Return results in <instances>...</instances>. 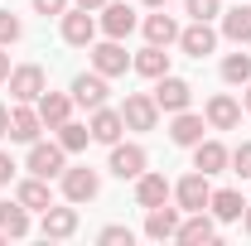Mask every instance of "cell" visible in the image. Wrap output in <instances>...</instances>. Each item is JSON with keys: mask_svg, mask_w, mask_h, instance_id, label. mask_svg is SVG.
Returning a JSON list of instances; mask_svg holds the SVG:
<instances>
[{"mask_svg": "<svg viewBox=\"0 0 251 246\" xmlns=\"http://www.w3.org/2000/svg\"><path fill=\"white\" fill-rule=\"evenodd\" d=\"M242 227H247V237H251V203L242 208Z\"/></svg>", "mask_w": 251, "mask_h": 246, "instance_id": "40", "label": "cell"}, {"mask_svg": "<svg viewBox=\"0 0 251 246\" xmlns=\"http://www.w3.org/2000/svg\"><path fill=\"white\" fill-rule=\"evenodd\" d=\"M227 164H232V150H227L222 140H198V145H193V169H198V174L213 179V174H222Z\"/></svg>", "mask_w": 251, "mask_h": 246, "instance_id": "16", "label": "cell"}, {"mask_svg": "<svg viewBox=\"0 0 251 246\" xmlns=\"http://www.w3.org/2000/svg\"><path fill=\"white\" fill-rule=\"evenodd\" d=\"M203 116H208V130H237L242 125V101L232 92H213L208 106H203Z\"/></svg>", "mask_w": 251, "mask_h": 246, "instance_id": "8", "label": "cell"}, {"mask_svg": "<svg viewBox=\"0 0 251 246\" xmlns=\"http://www.w3.org/2000/svg\"><path fill=\"white\" fill-rule=\"evenodd\" d=\"M68 5H73V0H34V10H39L44 20H49V15H58V20H63V10H68Z\"/></svg>", "mask_w": 251, "mask_h": 246, "instance_id": "35", "label": "cell"}, {"mask_svg": "<svg viewBox=\"0 0 251 246\" xmlns=\"http://www.w3.org/2000/svg\"><path fill=\"white\" fill-rule=\"evenodd\" d=\"M87 140H92V125H77V121H63V125H58V145H63L68 154L87 150Z\"/></svg>", "mask_w": 251, "mask_h": 246, "instance_id": "30", "label": "cell"}, {"mask_svg": "<svg viewBox=\"0 0 251 246\" xmlns=\"http://www.w3.org/2000/svg\"><path fill=\"white\" fill-rule=\"evenodd\" d=\"M140 5H150V10H164V5H169V0H140Z\"/></svg>", "mask_w": 251, "mask_h": 246, "instance_id": "41", "label": "cell"}, {"mask_svg": "<svg viewBox=\"0 0 251 246\" xmlns=\"http://www.w3.org/2000/svg\"><path fill=\"white\" fill-rule=\"evenodd\" d=\"M174 242H184V246H208V242H218V217L188 213L184 222H179V237H174Z\"/></svg>", "mask_w": 251, "mask_h": 246, "instance_id": "18", "label": "cell"}, {"mask_svg": "<svg viewBox=\"0 0 251 246\" xmlns=\"http://www.w3.org/2000/svg\"><path fill=\"white\" fill-rule=\"evenodd\" d=\"M5 242H10V237H5V232H0V246H5Z\"/></svg>", "mask_w": 251, "mask_h": 246, "instance_id": "43", "label": "cell"}, {"mask_svg": "<svg viewBox=\"0 0 251 246\" xmlns=\"http://www.w3.org/2000/svg\"><path fill=\"white\" fill-rule=\"evenodd\" d=\"M63 159H68V150H63L58 140H49V145H44V140H34V145H29V159H25V169H29V174H39V179H58L63 169H68Z\"/></svg>", "mask_w": 251, "mask_h": 246, "instance_id": "3", "label": "cell"}, {"mask_svg": "<svg viewBox=\"0 0 251 246\" xmlns=\"http://www.w3.org/2000/svg\"><path fill=\"white\" fill-rule=\"evenodd\" d=\"M44 92H49V73H44L39 63L10 68V97H15V101H39Z\"/></svg>", "mask_w": 251, "mask_h": 246, "instance_id": "2", "label": "cell"}, {"mask_svg": "<svg viewBox=\"0 0 251 246\" xmlns=\"http://www.w3.org/2000/svg\"><path fill=\"white\" fill-rule=\"evenodd\" d=\"M150 97H155V106H159V111H169V116L193 106V87H188L184 77H174V73L155 77V92H150Z\"/></svg>", "mask_w": 251, "mask_h": 246, "instance_id": "4", "label": "cell"}, {"mask_svg": "<svg viewBox=\"0 0 251 246\" xmlns=\"http://www.w3.org/2000/svg\"><path fill=\"white\" fill-rule=\"evenodd\" d=\"M68 92H73V106H87V111H97V106H106V92H111V87H106V77L92 68V73H77Z\"/></svg>", "mask_w": 251, "mask_h": 246, "instance_id": "11", "label": "cell"}, {"mask_svg": "<svg viewBox=\"0 0 251 246\" xmlns=\"http://www.w3.org/2000/svg\"><path fill=\"white\" fill-rule=\"evenodd\" d=\"M10 135V106H0V140Z\"/></svg>", "mask_w": 251, "mask_h": 246, "instance_id": "37", "label": "cell"}, {"mask_svg": "<svg viewBox=\"0 0 251 246\" xmlns=\"http://www.w3.org/2000/svg\"><path fill=\"white\" fill-rule=\"evenodd\" d=\"M87 53H92V68L101 73V77H121L126 68H130V53L121 49V39H101V44H92Z\"/></svg>", "mask_w": 251, "mask_h": 246, "instance_id": "12", "label": "cell"}, {"mask_svg": "<svg viewBox=\"0 0 251 246\" xmlns=\"http://www.w3.org/2000/svg\"><path fill=\"white\" fill-rule=\"evenodd\" d=\"M145 39H150V44H159V49L179 44V25H174V15H164V10L145 15Z\"/></svg>", "mask_w": 251, "mask_h": 246, "instance_id": "26", "label": "cell"}, {"mask_svg": "<svg viewBox=\"0 0 251 246\" xmlns=\"http://www.w3.org/2000/svg\"><path fill=\"white\" fill-rule=\"evenodd\" d=\"M97 29L106 34V39H126V34L135 29V10L130 5H101V20H97Z\"/></svg>", "mask_w": 251, "mask_h": 246, "instance_id": "20", "label": "cell"}, {"mask_svg": "<svg viewBox=\"0 0 251 246\" xmlns=\"http://www.w3.org/2000/svg\"><path fill=\"white\" fill-rule=\"evenodd\" d=\"M179 208H169V203H159L145 213V237H155V242H169V237H179Z\"/></svg>", "mask_w": 251, "mask_h": 246, "instance_id": "21", "label": "cell"}, {"mask_svg": "<svg viewBox=\"0 0 251 246\" xmlns=\"http://www.w3.org/2000/svg\"><path fill=\"white\" fill-rule=\"evenodd\" d=\"M242 111H251V82H247V97H242Z\"/></svg>", "mask_w": 251, "mask_h": 246, "instance_id": "42", "label": "cell"}, {"mask_svg": "<svg viewBox=\"0 0 251 246\" xmlns=\"http://www.w3.org/2000/svg\"><path fill=\"white\" fill-rule=\"evenodd\" d=\"M184 10L193 20H218L222 15V0H184Z\"/></svg>", "mask_w": 251, "mask_h": 246, "instance_id": "33", "label": "cell"}, {"mask_svg": "<svg viewBox=\"0 0 251 246\" xmlns=\"http://www.w3.org/2000/svg\"><path fill=\"white\" fill-rule=\"evenodd\" d=\"M208 198H213V184H208V174H184L179 184H174V203H179V213H203L208 208Z\"/></svg>", "mask_w": 251, "mask_h": 246, "instance_id": "6", "label": "cell"}, {"mask_svg": "<svg viewBox=\"0 0 251 246\" xmlns=\"http://www.w3.org/2000/svg\"><path fill=\"white\" fill-rule=\"evenodd\" d=\"M39 232L49 237V242H68L73 232H77V203H68V208H44V222H39Z\"/></svg>", "mask_w": 251, "mask_h": 246, "instance_id": "13", "label": "cell"}, {"mask_svg": "<svg viewBox=\"0 0 251 246\" xmlns=\"http://www.w3.org/2000/svg\"><path fill=\"white\" fill-rule=\"evenodd\" d=\"M5 184H15V159L0 150V188H5Z\"/></svg>", "mask_w": 251, "mask_h": 246, "instance_id": "36", "label": "cell"}, {"mask_svg": "<svg viewBox=\"0 0 251 246\" xmlns=\"http://www.w3.org/2000/svg\"><path fill=\"white\" fill-rule=\"evenodd\" d=\"M203 130H208V116L174 111V121H169V145H179V150H193V145L203 140Z\"/></svg>", "mask_w": 251, "mask_h": 246, "instance_id": "15", "label": "cell"}, {"mask_svg": "<svg viewBox=\"0 0 251 246\" xmlns=\"http://www.w3.org/2000/svg\"><path fill=\"white\" fill-rule=\"evenodd\" d=\"M87 125H92V140H97V145H116V140H121V130H126L121 111H111V106H97Z\"/></svg>", "mask_w": 251, "mask_h": 246, "instance_id": "22", "label": "cell"}, {"mask_svg": "<svg viewBox=\"0 0 251 246\" xmlns=\"http://www.w3.org/2000/svg\"><path fill=\"white\" fill-rule=\"evenodd\" d=\"M130 68H135L140 77H164V73H169V53H164L159 44H145V49L130 58Z\"/></svg>", "mask_w": 251, "mask_h": 246, "instance_id": "28", "label": "cell"}, {"mask_svg": "<svg viewBox=\"0 0 251 246\" xmlns=\"http://www.w3.org/2000/svg\"><path fill=\"white\" fill-rule=\"evenodd\" d=\"M97 242H101V246H130V242H135V232L121 227V222H111V227H101V232H97Z\"/></svg>", "mask_w": 251, "mask_h": 246, "instance_id": "31", "label": "cell"}, {"mask_svg": "<svg viewBox=\"0 0 251 246\" xmlns=\"http://www.w3.org/2000/svg\"><path fill=\"white\" fill-rule=\"evenodd\" d=\"M0 82H10V53L0 49Z\"/></svg>", "mask_w": 251, "mask_h": 246, "instance_id": "38", "label": "cell"}, {"mask_svg": "<svg viewBox=\"0 0 251 246\" xmlns=\"http://www.w3.org/2000/svg\"><path fill=\"white\" fill-rule=\"evenodd\" d=\"M222 82H232V87H247L251 82V53H242V44H237V53L222 58Z\"/></svg>", "mask_w": 251, "mask_h": 246, "instance_id": "29", "label": "cell"}, {"mask_svg": "<svg viewBox=\"0 0 251 246\" xmlns=\"http://www.w3.org/2000/svg\"><path fill=\"white\" fill-rule=\"evenodd\" d=\"M222 34L232 44H251V5H232L222 10Z\"/></svg>", "mask_w": 251, "mask_h": 246, "instance_id": "27", "label": "cell"}, {"mask_svg": "<svg viewBox=\"0 0 251 246\" xmlns=\"http://www.w3.org/2000/svg\"><path fill=\"white\" fill-rule=\"evenodd\" d=\"M39 130H44V121H39V106H34V101H15V111H10V140L34 145V140H39Z\"/></svg>", "mask_w": 251, "mask_h": 246, "instance_id": "14", "label": "cell"}, {"mask_svg": "<svg viewBox=\"0 0 251 246\" xmlns=\"http://www.w3.org/2000/svg\"><path fill=\"white\" fill-rule=\"evenodd\" d=\"M208 208H213V217H218V222H242V208H247V198H242L237 188H213Z\"/></svg>", "mask_w": 251, "mask_h": 246, "instance_id": "25", "label": "cell"}, {"mask_svg": "<svg viewBox=\"0 0 251 246\" xmlns=\"http://www.w3.org/2000/svg\"><path fill=\"white\" fill-rule=\"evenodd\" d=\"M34 106H39V121L49 125V130H58L63 121H73V92H44Z\"/></svg>", "mask_w": 251, "mask_h": 246, "instance_id": "19", "label": "cell"}, {"mask_svg": "<svg viewBox=\"0 0 251 246\" xmlns=\"http://www.w3.org/2000/svg\"><path fill=\"white\" fill-rule=\"evenodd\" d=\"M63 198L68 203H92L97 193H101V174L97 169H87V164H77V169H63Z\"/></svg>", "mask_w": 251, "mask_h": 246, "instance_id": "5", "label": "cell"}, {"mask_svg": "<svg viewBox=\"0 0 251 246\" xmlns=\"http://www.w3.org/2000/svg\"><path fill=\"white\" fill-rule=\"evenodd\" d=\"M169 198H174V184H169L164 174H150V169H145V174L135 179V203H140L145 213L159 208V203H169Z\"/></svg>", "mask_w": 251, "mask_h": 246, "instance_id": "17", "label": "cell"}, {"mask_svg": "<svg viewBox=\"0 0 251 246\" xmlns=\"http://www.w3.org/2000/svg\"><path fill=\"white\" fill-rule=\"evenodd\" d=\"M121 121H126V130H155V125H159L155 97H150V92H130L121 101Z\"/></svg>", "mask_w": 251, "mask_h": 246, "instance_id": "7", "label": "cell"}, {"mask_svg": "<svg viewBox=\"0 0 251 246\" xmlns=\"http://www.w3.org/2000/svg\"><path fill=\"white\" fill-rule=\"evenodd\" d=\"M145 164H150V154H145V145H111V159H106V169L116 174V179H140L145 174Z\"/></svg>", "mask_w": 251, "mask_h": 246, "instance_id": "10", "label": "cell"}, {"mask_svg": "<svg viewBox=\"0 0 251 246\" xmlns=\"http://www.w3.org/2000/svg\"><path fill=\"white\" fill-rule=\"evenodd\" d=\"M25 34V25H20V15H10V10H0V49H10L15 39Z\"/></svg>", "mask_w": 251, "mask_h": 246, "instance_id": "32", "label": "cell"}, {"mask_svg": "<svg viewBox=\"0 0 251 246\" xmlns=\"http://www.w3.org/2000/svg\"><path fill=\"white\" fill-rule=\"evenodd\" d=\"M73 5H82V10H101L106 0H73Z\"/></svg>", "mask_w": 251, "mask_h": 246, "instance_id": "39", "label": "cell"}, {"mask_svg": "<svg viewBox=\"0 0 251 246\" xmlns=\"http://www.w3.org/2000/svg\"><path fill=\"white\" fill-rule=\"evenodd\" d=\"M179 49H184L188 58H208V53H218V29L208 25V20H193L188 29H179Z\"/></svg>", "mask_w": 251, "mask_h": 246, "instance_id": "9", "label": "cell"}, {"mask_svg": "<svg viewBox=\"0 0 251 246\" xmlns=\"http://www.w3.org/2000/svg\"><path fill=\"white\" fill-rule=\"evenodd\" d=\"M15 198L29 208V213H44L49 203H53V193H49V179H39V174H29V179H20L15 184Z\"/></svg>", "mask_w": 251, "mask_h": 246, "instance_id": "23", "label": "cell"}, {"mask_svg": "<svg viewBox=\"0 0 251 246\" xmlns=\"http://www.w3.org/2000/svg\"><path fill=\"white\" fill-rule=\"evenodd\" d=\"M63 44H73V49H92V44H97V10L68 5V10H63Z\"/></svg>", "mask_w": 251, "mask_h": 246, "instance_id": "1", "label": "cell"}, {"mask_svg": "<svg viewBox=\"0 0 251 246\" xmlns=\"http://www.w3.org/2000/svg\"><path fill=\"white\" fill-rule=\"evenodd\" d=\"M0 232L15 237V242L29 237V208H25L20 198H5V203H0Z\"/></svg>", "mask_w": 251, "mask_h": 246, "instance_id": "24", "label": "cell"}, {"mask_svg": "<svg viewBox=\"0 0 251 246\" xmlns=\"http://www.w3.org/2000/svg\"><path fill=\"white\" fill-rule=\"evenodd\" d=\"M232 174H242V179H251V140H242V145L232 150Z\"/></svg>", "mask_w": 251, "mask_h": 246, "instance_id": "34", "label": "cell"}]
</instances>
